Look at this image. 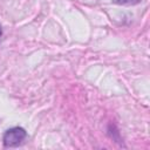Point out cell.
Instances as JSON below:
<instances>
[{"mask_svg":"<svg viewBox=\"0 0 150 150\" xmlns=\"http://www.w3.org/2000/svg\"><path fill=\"white\" fill-rule=\"evenodd\" d=\"M26 138H27V131L22 127H13L4 132L2 143L5 148H14L22 144Z\"/></svg>","mask_w":150,"mask_h":150,"instance_id":"6da1fadb","label":"cell"},{"mask_svg":"<svg viewBox=\"0 0 150 150\" xmlns=\"http://www.w3.org/2000/svg\"><path fill=\"white\" fill-rule=\"evenodd\" d=\"M142 0H112L114 4L117 5H136L139 4Z\"/></svg>","mask_w":150,"mask_h":150,"instance_id":"7a4b0ae2","label":"cell"},{"mask_svg":"<svg viewBox=\"0 0 150 150\" xmlns=\"http://www.w3.org/2000/svg\"><path fill=\"white\" fill-rule=\"evenodd\" d=\"M1 36H2V28H1V26H0V39H1Z\"/></svg>","mask_w":150,"mask_h":150,"instance_id":"3957f363","label":"cell"}]
</instances>
